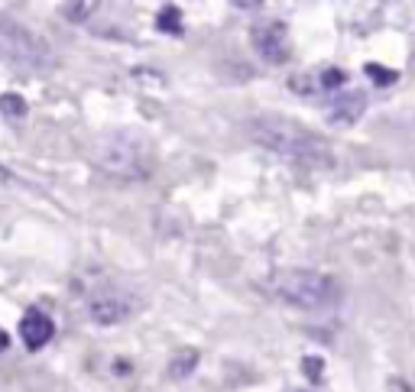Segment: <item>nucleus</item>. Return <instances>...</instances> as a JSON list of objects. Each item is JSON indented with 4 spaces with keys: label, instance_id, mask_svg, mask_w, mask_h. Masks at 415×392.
<instances>
[{
    "label": "nucleus",
    "instance_id": "10",
    "mask_svg": "<svg viewBox=\"0 0 415 392\" xmlns=\"http://www.w3.org/2000/svg\"><path fill=\"white\" fill-rule=\"evenodd\" d=\"M98 4H101V0H65V4H62V17H65L68 23H85V20L94 17Z\"/></svg>",
    "mask_w": 415,
    "mask_h": 392
},
{
    "label": "nucleus",
    "instance_id": "6",
    "mask_svg": "<svg viewBox=\"0 0 415 392\" xmlns=\"http://www.w3.org/2000/svg\"><path fill=\"white\" fill-rule=\"evenodd\" d=\"M292 91L305 94V98H315V94H334L348 84V75L341 68H318V72H305V75L292 78Z\"/></svg>",
    "mask_w": 415,
    "mask_h": 392
},
{
    "label": "nucleus",
    "instance_id": "13",
    "mask_svg": "<svg viewBox=\"0 0 415 392\" xmlns=\"http://www.w3.org/2000/svg\"><path fill=\"white\" fill-rule=\"evenodd\" d=\"M156 26H159V33L182 36V13H178V7H162L159 17H156Z\"/></svg>",
    "mask_w": 415,
    "mask_h": 392
},
{
    "label": "nucleus",
    "instance_id": "3",
    "mask_svg": "<svg viewBox=\"0 0 415 392\" xmlns=\"http://www.w3.org/2000/svg\"><path fill=\"white\" fill-rule=\"evenodd\" d=\"M270 292L292 308H324L338 299V285L312 269H282L270 279Z\"/></svg>",
    "mask_w": 415,
    "mask_h": 392
},
{
    "label": "nucleus",
    "instance_id": "8",
    "mask_svg": "<svg viewBox=\"0 0 415 392\" xmlns=\"http://www.w3.org/2000/svg\"><path fill=\"white\" fill-rule=\"evenodd\" d=\"M52 334H55V325H52V318L43 315V311H26L23 321H20V337L29 351H39L46 344L52 341Z\"/></svg>",
    "mask_w": 415,
    "mask_h": 392
},
{
    "label": "nucleus",
    "instance_id": "9",
    "mask_svg": "<svg viewBox=\"0 0 415 392\" xmlns=\"http://www.w3.org/2000/svg\"><path fill=\"white\" fill-rule=\"evenodd\" d=\"M367 110V94L364 91H344L334 98V104H331L328 110V120L338 126H350L360 120V114Z\"/></svg>",
    "mask_w": 415,
    "mask_h": 392
},
{
    "label": "nucleus",
    "instance_id": "12",
    "mask_svg": "<svg viewBox=\"0 0 415 392\" xmlns=\"http://www.w3.org/2000/svg\"><path fill=\"white\" fill-rule=\"evenodd\" d=\"M195 367H198V351H178L176 357L169 360V376L172 379H185Z\"/></svg>",
    "mask_w": 415,
    "mask_h": 392
},
{
    "label": "nucleus",
    "instance_id": "15",
    "mask_svg": "<svg viewBox=\"0 0 415 392\" xmlns=\"http://www.w3.org/2000/svg\"><path fill=\"white\" fill-rule=\"evenodd\" d=\"M302 370H305V376L312 379V383H322V376H324V360H322V357H302Z\"/></svg>",
    "mask_w": 415,
    "mask_h": 392
},
{
    "label": "nucleus",
    "instance_id": "17",
    "mask_svg": "<svg viewBox=\"0 0 415 392\" xmlns=\"http://www.w3.org/2000/svg\"><path fill=\"white\" fill-rule=\"evenodd\" d=\"M234 4H237V7H244V10H250V7H260L263 0H234Z\"/></svg>",
    "mask_w": 415,
    "mask_h": 392
},
{
    "label": "nucleus",
    "instance_id": "2",
    "mask_svg": "<svg viewBox=\"0 0 415 392\" xmlns=\"http://www.w3.org/2000/svg\"><path fill=\"white\" fill-rule=\"evenodd\" d=\"M91 162L107 178L140 182V178H146L153 172V150L130 133H114V136H104L91 150Z\"/></svg>",
    "mask_w": 415,
    "mask_h": 392
},
{
    "label": "nucleus",
    "instance_id": "11",
    "mask_svg": "<svg viewBox=\"0 0 415 392\" xmlns=\"http://www.w3.org/2000/svg\"><path fill=\"white\" fill-rule=\"evenodd\" d=\"M26 100L20 98V94H0V117L10 120V124H20V120H26Z\"/></svg>",
    "mask_w": 415,
    "mask_h": 392
},
{
    "label": "nucleus",
    "instance_id": "5",
    "mask_svg": "<svg viewBox=\"0 0 415 392\" xmlns=\"http://www.w3.org/2000/svg\"><path fill=\"white\" fill-rule=\"evenodd\" d=\"M253 49L260 52V59L270 62V65L289 62L292 42H289L286 23H279V20H263V23H256L253 26Z\"/></svg>",
    "mask_w": 415,
    "mask_h": 392
},
{
    "label": "nucleus",
    "instance_id": "14",
    "mask_svg": "<svg viewBox=\"0 0 415 392\" xmlns=\"http://www.w3.org/2000/svg\"><path fill=\"white\" fill-rule=\"evenodd\" d=\"M364 72H367V75H370L376 84H380V88H390V84H396V78H399L396 72H390V68H383V65H373V62L364 68Z\"/></svg>",
    "mask_w": 415,
    "mask_h": 392
},
{
    "label": "nucleus",
    "instance_id": "16",
    "mask_svg": "<svg viewBox=\"0 0 415 392\" xmlns=\"http://www.w3.org/2000/svg\"><path fill=\"white\" fill-rule=\"evenodd\" d=\"M386 389H390V392H412V386H409V383H402L399 376H393L390 383H386Z\"/></svg>",
    "mask_w": 415,
    "mask_h": 392
},
{
    "label": "nucleus",
    "instance_id": "18",
    "mask_svg": "<svg viewBox=\"0 0 415 392\" xmlns=\"http://www.w3.org/2000/svg\"><path fill=\"white\" fill-rule=\"evenodd\" d=\"M7 344H10V337H7V331H0V351H7Z\"/></svg>",
    "mask_w": 415,
    "mask_h": 392
},
{
    "label": "nucleus",
    "instance_id": "7",
    "mask_svg": "<svg viewBox=\"0 0 415 392\" xmlns=\"http://www.w3.org/2000/svg\"><path fill=\"white\" fill-rule=\"evenodd\" d=\"M88 311H91V318L98 321V325H117V321H124V318L133 311V305H130L124 295L101 292L88 301Z\"/></svg>",
    "mask_w": 415,
    "mask_h": 392
},
{
    "label": "nucleus",
    "instance_id": "1",
    "mask_svg": "<svg viewBox=\"0 0 415 392\" xmlns=\"http://www.w3.org/2000/svg\"><path fill=\"white\" fill-rule=\"evenodd\" d=\"M246 133L256 146L276 152V156L298 162V166H331L334 156L318 136H312L305 126L282 117H253L246 124Z\"/></svg>",
    "mask_w": 415,
    "mask_h": 392
},
{
    "label": "nucleus",
    "instance_id": "4",
    "mask_svg": "<svg viewBox=\"0 0 415 392\" xmlns=\"http://www.w3.org/2000/svg\"><path fill=\"white\" fill-rule=\"evenodd\" d=\"M0 59L13 62V65H26V68H49L52 52L39 36H33L20 23L0 20Z\"/></svg>",
    "mask_w": 415,
    "mask_h": 392
}]
</instances>
